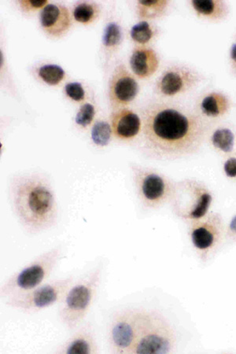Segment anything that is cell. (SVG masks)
<instances>
[{"label": "cell", "mask_w": 236, "mask_h": 354, "mask_svg": "<svg viewBox=\"0 0 236 354\" xmlns=\"http://www.w3.org/2000/svg\"><path fill=\"white\" fill-rule=\"evenodd\" d=\"M228 62L231 75L236 77V31L229 48Z\"/></svg>", "instance_id": "f546056e"}, {"label": "cell", "mask_w": 236, "mask_h": 354, "mask_svg": "<svg viewBox=\"0 0 236 354\" xmlns=\"http://www.w3.org/2000/svg\"><path fill=\"white\" fill-rule=\"evenodd\" d=\"M140 147L147 156L172 161L197 155L217 124L206 121L193 104L155 99L141 111Z\"/></svg>", "instance_id": "6da1fadb"}, {"label": "cell", "mask_w": 236, "mask_h": 354, "mask_svg": "<svg viewBox=\"0 0 236 354\" xmlns=\"http://www.w3.org/2000/svg\"><path fill=\"white\" fill-rule=\"evenodd\" d=\"M73 334L57 348L60 354H97L100 353L95 330L90 323L84 322L73 330Z\"/></svg>", "instance_id": "5bb4252c"}, {"label": "cell", "mask_w": 236, "mask_h": 354, "mask_svg": "<svg viewBox=\"0 0 236 354\" xmlns=\"http://www.w3.org/2000/svg\"><path fill=\"white\" fill-rule=\"evenodd\" d=\"M206 81L204 74L193 66L172 65L158 79L155 93L158 99L180 100L195 93Z\"/></svg>", "instance_id": "9c48e42d"}, {"label": "cell", "mask_w": 236, "mask_h": 354, "mask_svg": "<svg viewBox=\"0 0 236 354\" xmlns=\"http://www.w3.org/2000/svg\"><path fill=\"white\" fill-rule=\"evenodd\" d=\"M146 313L145 309H128L114 314L108 328V344L112 353H131Z\"/></svg>", "instance_id": "8fae6325"}, {"label": "cell", "mask_w": 236, "mask_h": 354, "mask_svg": "<svg viewBox=\"0 0 236 354\" xmlns=\"http://www.w3.org/2000/svg\"><path fill=\"white\" fill-rule=\"evenodd\" d=\"M207 142L212 149L224 156H234L236 133L231 124L221 122L212 129Z\"/></svg>", "instance_id": "d6986e66"}, {"label": "cell", "mask_w": 236, "mask_h": 354, "mask_svg": "<svg viewBox=\"0 0 236 354\" xmlns=\"http://www.w3.org/2000/svg\"><path fill=\"white\" fill-rule=\"evenodd\" d=\"M170 1L159 0H140L137 3V13L140 19L155 20L162 18L168 11Z\"/></svg>", "instance_id": "ffe728a7"}, {"label": "cell", "mask_w": 236, "mask_h": 354, "mask_svg": "<svg viewBox=\"0 0 236 354\" xmlns=\"http://www.w3.org/2000/svg\"><path fill=\"white\" fill-rule=\"evenodd\" d=\"M226 243L230 244L236 243V214L232 216L226 225Z\"/></svg>", "instance_id": "f1b7e54d"}, {"label": "cell", "mask_w": 236, "mask_h": 354, "mask_svg": "<svg viewBox=\"0 0 236 354\" xmlns=\"http://www.w3.org/2000/svg\"><path fill=\"white\" fill-rule=\"evenodd\" d=\"M74 281L73 277L71 276L45 282L26 293L6 299V305L25 313H36L60 305Z\"/></svg>", "instance_id": "30bf717a"}, {"label": "cell", "mask_w": 236, "mask_h": 354, "mask_svg": "<svg viewBox=\"0 0 236 354\" xmlns=\"http://www.w3.org/2000/svg\"><path fill=\"white\" fill-rule=\"evenodd\" d=\"M136 195L143 209L156 210L170 204L176 182L153 168L132 165L131 167Z\"/></svg>", "instance_id": "5b68a950"}, {"label": "cell", "mask_w": 236, "mask_h": 354, "mask_svg": "<svg viewBox=\"0 0 236 354\" xmlns=\"http://www.w3.org/2000/svg\"><path fill=\"white\" fill-rule=\"evenodd\" d=\"M96 107L93 104H84L80 106L75 118V122L82 128H87L93 122L96 116Z\"/></svg>", "instance_id": "484cf974"}, {"label": "cell", "mask_w": 236, "mask_h": 354, "mask_svg": "<svg viewBox=\"0 0 236 354\" xmlns=\"http://www.w3.org/2000/svg\"><path fill=\"white\" fill-rule=\"evenodd\" d=\"M103 266L100 264L87 275L74 281L60 304L57 317L70 330L84 322L100 287Z\"/></svg>", "instance_id": "3957f363"}, {"label": "cell", "mask_w": 236, "mask_h": 354, "mask_svg": "<svg viewBox=\"0 0 236 354\" xmlns=\"http://www.w3.org/2000/svg\"><path fill=\"white\" fill-rule=\"evenodd\" d=\"M189 5L197 18L211 23L226 21L230 15V6L222 0H192Z\"/></svg>", "instance_id": "e0dca14e"}, {"label": "cell", "mask_w": 236, "mask_h": 354, "mask_svg": "<svg viewBox=\"0 0 236 354\" xmlns=\"http://www.w3.org/2000/svg\"><path fill=\"white\" fill-rule=\"evenodd\" d=\"M139 89V84L125 66H118L109 84V99L111 106L114 110H122L136 98Z\"/></svg>", "instance_id": "4fadbf2b"}, {"label": "cell", "mask_w": 236, "mask_h": 354, "mask_svg": "<svg viewBox=\"0 0 236 354\" xmlns=\"http://www.w3.org/2000/svg\"><path fill=\"white\" fill-rule=\"evenodd\" d=\"M62 245H57L37 257L30 263L15 272L0 287V297H10L28 292L48 281V278L64 259Z\"/></svg>", "instance_id": "277c9868"}, {"label": "cell", "mask_w": 236, "mask_h": 354, "mask_svg": "<svg viewBox=\"0 0 236 354\" xmlns=\"http://www.w3.org/2000/svg\"><path fill=\"white\" fill-rule=\"evenodd\" d=\"M215 196L204 182L186 178L176 182L170 207L178 218L187 223L204 218L210 212Z\"/></svg>", "instance_id": "8992f818"}, {"label": "cell", "mask_w": 236, "mask_h": 354, "mask_svg": "<svg viewBox=\"0 0 236 354\" xmlns=\"http://www.w3.org/2000/svg\"><path fill=\"white\" fill-rule=\"evenodd\" d=\"M223 171L228 179L236 180V156H228L223 164Z\"/></svg>", "instance_id": "83f0119b"}, {"label": "cell", "mask_w": 236, "mask_h": 354, "mask_svg": "<svg viewBox=\"0 0 236 354\" xmlns=\"http://www.w3.org/2000/svg\"><path fill=\"white\" fill-rule=\"evenodd\" d=\"M190 242L203 264L217 254L226 243V224L220 213L210 212L197 221L187 223Z\"/></svg>", "instance_id": "ba28073f"}, {"label": "cell", "mask_w": 236, "mask_h": 354, "mask_svg": "<svg viewBox=\"0 0 236 354\" xmlns=\"http://www.w3.org/2000/svg\"><path fill=\"white\" fill-rule=\"evenodd\" d=\"M11 209L19 224L30 235L51 230L59 218V205L53 185L39 174L17 175L9 186Z\"/></svg>", "instance_id": "7a4b0ae2"}, {"label": "cell", "mask_w": 236, "mask_h": 354, "mask_svg": "<svg viewBox=\"0 0 236 354\" xmlns=\"http://www.w3.org/2000/svg\"><path fill=\"white\" fill-rule=\"evenodd\" d=\"M157 33L156 28L146 21H142L131 28V37L137 43L146 44L152 41Z\"/></svg>", "instance_id": "603a6c76"}, {"label": "cell", "mask_w": 236, "mask_h": 354, "mask_svg": "<svg viewBox=\"0 0 236 354\" xmlns=\"http://www.w3.org/2000/svg\"><path fill=\"white\" fill-rule=\"evenodd\" d=\"M113 129L107 121H97L91 131V138L98 147H105L109 145L111 140Z\"/></svg>", "instance_id": "7402d4cb"}, {"label": "cell", "mask_w": 236, "mask_h": 354, "mask_svg": "<svg viewBox=\"0 0 236 354\" xmlns=\"http://www.w3.org/2000/svg\"><path fill=\"white\" fill-rule=\"evenodd\" d=\"M177 347L176 330L160 313L147 310L130 354H170Z\"/></svg>", "instance_id": "52a82bcc"}, {"label": "cell", "mask_w": 236, "mask_h": 354, "mask_svg": "<svg viewBox=\"0 0 236 354\" xmlns=\"http://www.w3.org/2000/svg\"><path fill=\"white\" fill-rule=\"evenodd\" d=\"M38 75L46 84L55 86L64 79L66 73L60 66L49 64L40 67L38 71Z\"/></svg>", "instance_id": "cb8c5ba5"}, {"label": "cell", "mask_w": 236, "mask_h": 354, "mask_svg": "<svg viewBox=\"0 0 236 354\" xmlns=\"http://www.w3.org/2000/svg\"><path fill=\"white\" fill-rule=\"evenodd\" d=\"M112 129L115 136L122 140H130L141 133L142 118L134 111H117L112 118Z\"/></svg>", "instance_id": "2e32d148"}, {"label": "cell", "mask_w": 236, "mask_h": 354, "mask_svg": "<svg viewBox=\"0 0 236 354\" xmlns=\"http://www.w3.org/2000/svg\"><path fill=\"white\" fill-rule=\"evenodd\" d=\"M98 15V8L93 3H82L76 6L73 10L75 20L83 24L89 25Z\"/></svg>", "instance_id": "d4e9b609"}, {"label": "cell", "mask_w": 236, "mask_h": 354, "mask_svg": "<svg viewBox=\"0 0 236 354\" xmlns=\"http://www.w3.org/2000/svg\"><path fill=\"white\" fill-rule=\"evenodd\" d=\"M19 4L23 10L30 12V11L44 8L48 3V1H20Z\"/></svg>", "instance_id": "4dcf8cb0"}, {"label": "cell", "mask_w": 236, "mask_h": 354, "mask_svg": "<svg viewBox=\"0 0 236 354\" xmlns=\"http://www.w3.org/2000/svg\"><path fill=\"white\" fill-rule=\"evenodd\" d=\"M65 93L73 101L82 102L85 100V91L82 84L79 82L67 84L65 86Z\"/></svg>", "instance_id": "4316f807"}, {"label": "cell", "mask_w": 236, "mask_h": 354, "mask_svg": "<svg viewBox=\"0 0 236 354\" xmlns=\"http://www.w3.org/2000/svg\"><path fill=\"white\" fill-rule=\"evenodd\" d=\"M193 106L199 115L212 124H218L226 119L233 108V102L224 91L206 90L194 100Z\"/></svg>", "instance_id": "7c38bea8"}, {"label": "cell", "mask_w": 236, "mask_h": 354, "mask_svg": "<svg viewBox=\"0 0 236 354\" xmlns=\"http://www.w3.org/2000/svg\"><path fill=\"white\" fill-rule=\"evenodd\" d=\"M122 28L117 22H109L103 31L102 45L108 51H113L117 49L122 41Z\"/></svg>", "instance_id": "44dd1931"}, {"label": "cell", "mask_w": 236, "mask_h": 354, "mask_svg": "<svg viewBox=\"0 0 236 354\" xmlns=\"http://www.w3.org/2000/svg\"><path fill=\"white\" fill-rule=\"evenodd\" d=\"M160 60L155 50L149 48H138L130 59L131 71L140 78L151 77L158 70Z\"/></svg>", "instance_id": "ac0fdd59"}, {"label": "cell", "mask_w": 236, "mask_h": 354, "mask_svg": "<svg viewBox=\"0 0 236 354\" xmlns=\"http://www.w3.org/2000/svg\"><path fill=\"white\" fill-rule=\"evenodd\" d=\"M40 24L48 35L60 37L71 26L70 12L66 8L57 4H48L39 15Z\"/></svg>", "instance_id": "9a60e30c"}]
</instances>
